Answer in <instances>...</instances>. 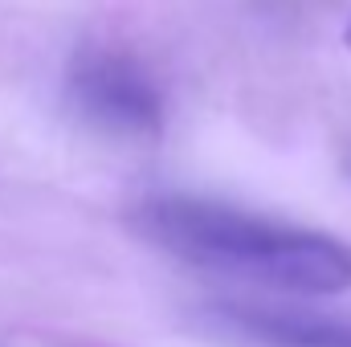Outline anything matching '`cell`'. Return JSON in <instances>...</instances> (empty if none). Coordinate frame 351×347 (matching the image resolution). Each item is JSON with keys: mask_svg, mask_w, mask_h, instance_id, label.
<instances>
[{"mask_svg": "<svg viewBox=\"0 0 351 347\" xmlns=\"http://www.w3.org/2000/svg\"><path fill=\"white\" fill-rule=\"evenodd\" d=\"M70 98L90 123L119 135H152L164 119L160 90L123 53H82L70 70Z\"/></svg>", "mask_w": 351, "mask_h": 347, "instance_id": "7a4b0ae2", "label": "cell"}, {"mask_svg": "<svg viewBox=\"0 0 351 347\" xmlns=\"http://www.w3.org/2000/svg\"><path fill=\"white\" fill-rule=\"evenodd\" d=\"M131 221L152 246L200 270L233 274L245 282L298 294L351 290V241L319 229L282 225L258 213L196 196L143 200L131 213Z\"/></svg>", "mask_w": 351, "mask_h": 347, "instance_id": "6da1fadb", "label": "cell"}, {"mask_svg": "<svg viewBox=\"0 0 351 347\" xmlns=\"http://www.w3.org/2000/svg\"><path fill=\"white\" fill-rule=\"evenodd\" d=\"M343 41H348V49H351V16H348V25H343Z\"/></svg>", "mask_w": 351, "mask_h": 347, "instance_id": "277c9868", "label": "cell"}, {"mask_svg": "<svg viewBox=\"0 0 351 347\" xmlns=\"http://www.w3.org/2000/svg\"><path fill=\"white\" fill-rule=\"evenodd\" d=\"M217 327H225L237 339L258 347H351V323L339 319H315L298 311H269V307H245L225 302L208 311Z\"/></svg>", "mask_w": 351, "mask_h": 347, "instance_id": "3957f363", "label": "cell"}]
</instances>
